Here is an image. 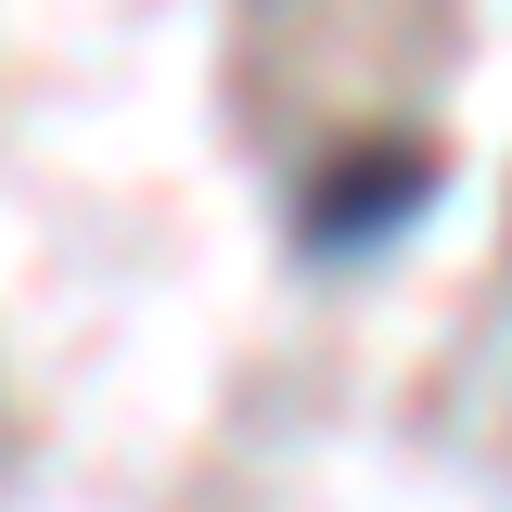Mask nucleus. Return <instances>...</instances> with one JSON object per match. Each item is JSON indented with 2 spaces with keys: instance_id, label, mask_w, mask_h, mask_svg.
<instances>
[{
  "instance_id": "f257e3e1",
  "label": "nucleus",
  "mask_w": 512,
  "mask_h": 512,
  "mask_svg": "<svg viewBox=\"0 0 512 512\" xmlns=\"http://www.w3.org/2000/svg\"><path fill=\"white\" fill-rule=\"evenodd\" d=\"M436 205V141L423 128H359V141H333L295 192V244L320 269H346V256H384L410 218Z\"/></svg>"
}]
</instances>
